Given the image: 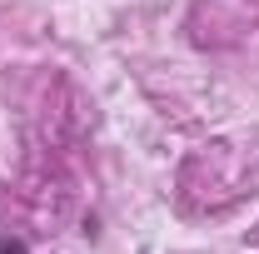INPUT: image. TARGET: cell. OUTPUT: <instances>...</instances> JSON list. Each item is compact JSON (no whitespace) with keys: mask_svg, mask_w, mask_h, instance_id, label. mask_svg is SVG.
Returning <instances> with one entry per match:
<instances>
[{"mask_svg":"<svg viewBox=\"0 0 259 254\" xmlns=\"http://www.w3.org/2000/svg\"><path fill=\"white\" fill-rule=\"evenodd\" d=\"M0 254H30L25 239H10V234H0Z\"/></svg>","mask_w":259,"mask_h":254,"instance_id":"1","label":"cell"}]
</instances>
